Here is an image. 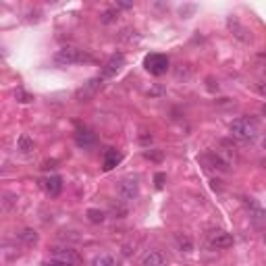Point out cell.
Listing matches in <instances>:
<instances>
[{
	"label": "cell",
	"mask_w": 266,
	"mask_h": 266,
	"mask_svg": "<svg viewBox=\"0 0 266 266\" xmlns=\"http://www.w3.org/2000/svg\"><path fill=\"white\" fill-rule=\"evenodd\" d=\"M94 58L85 52L81 48L75 46H65L60 48L58 52L54 54V62L58 67H71V65H81V62H92Z\"/></svg>",
	"instance_id": "cell-1"
},
{
	"label": "cell",
	"mask_w": 266,
	"mask_h": 266,
	"mask_svg": "<svg viewBox=\"0 0 266 266\" xmlns=\"http://www.w3.org/2000/svg\"><path fill=\"white\" fill-rule=\"evenodd\" d=\"M125 67V54L123 52H115L106 62H104V67L102 71H100V77L102 79H110V77H115V75Z\"/></svg>",
	"instance_id": "cell-6"
},
{
	"label": "cell",
	"mask_w": 266,
	"mask_h": 266,
	"mask_svg": "<svg viewBox=\"0 0 266 266\" xmlns=\"http://www.w3.org/2000/svg\"><path fill=\"white\" fill-rule=\"evenodd\" d=\"M102 77H100V75H98V77H94V79H90V81H87L83 87H81V90L77 92V100H79V102H87V100H90L98 90H100V87H102Z\"/></svg>",
	"instance_id": "cell-8"
},
{
	"label": "cell",
	"mask_w": 266,
	"mask_h": 266,
	"mask_svg": "<svg viewBox=\"0 0 266 266\" xmlns=\"http://www.w3.org/2000/svg\"><path fill=\"white\" fill-rule=\"evenodd\" d=\"M264 242H266V237H264Z\"/></svg>",
	"instance_id": "cell-31"
},
{
	"label": "cell",
	"mask_w": 266,
	"mask_h": 266,
	"mask_svg": "<svg viewBox=\"0 0 266 266\" xmlns=\"http://www.w3.org/2000/svg\"><path fill=\"white\" fill-rule=\"evenodd\" d=\"M42 266H62V264L56 260H48V262H42Z\"/></svg>",
	"instance_id": "cell-28"
},
{
	"label": "cell",
	"mask_w": 266,
	"mask_h": 266,
	"mask_svg": "<svg viewBox=\"0 0 266 266\" xmlns=\"http://www.w3.org/2000/svg\"><path fill=\"white\" fill-rule=\"evenodd\" d=\"M85 214H87V221H90L92 225H100V223H104V219H106V214L102 210H98V208H90Z\"/></svg>",
	"instance_id": "cell-19"
},
{
	"label": "cell",
	"mask_w": 266,
	"mask_h": 266,
	"mask_svg": "<svg viewBox=\"0 0 266 266\" xmlns=\"http://www.w3.org/2000/svg\"><path fill=\"white\" fill-rule=\"evenodd\" d=\"M233 235L231 233H227L223 229H217V231H212L208 235V244L210 248H217V250H227V248H231L233 246Z\"/></svg>",
	"instance_id": "cell-7"
},
{
	"label": "cell",
	"mask_w": 266,
	"mask_h": 266,
	"mask_svg": "<svg viewBox=\"0 0 266 266\" xmlns=\"http://www.w3.org/2000/svg\"><path fill=\"white\" fill-rule=\"evenodd\" d=\"M229 131H231L233 137L250 142V139H254L258 135V121L252 119V117H239V119L231 121Z\"/></svg>",
	"instance_id": "cell-2"
},
{
	"label": "cell",
	"mask_w": 266,
	"mask_h": 266,
	"mask_svg": "<svg viewBox=\"0 0 266 266\" xmlns=\"http://www.w3.org/2000/svg\"><path fill=\"white\" fill-rule=\"evenodd\" d=\"M244 206L248 208L250 217L254 219V223H256V225H262V223L266 221V212L258 206V202H256V200H252V198H244Z\"/></svg>",
	"instance_id": "cell-10"
},
{
	"label": "cell",
	"mask_w": 266,
	"mask_h": 266,
	"mask_svg": "<svg viewBox=\"0 0 266 266\" xmlns=\"http://www.w3.org/2000/svg\"><path fill=\"white\" fill-rule=\"evenodd\" d=\"M173 239H175V246L179 248L181 252H185V254L194 252V242H192V237H189L187 233H175Z\"/></svg>",
	"instance_id": "cell-15"
},
{
	"label": "cell",
	"mask_w": 266,
	"mask_h": 266,
	"mask_svg": "<svg viewBox=\"0 0 266 266\" xmlns=\"http://www.w3.org/2000/svg\"><path fill=\"white\" fill-rule=\"evenodd\" d=\"M256 90H258L262 96H266V83H264V81H258V83H256Z\"/></svg>",
	"instance_id": "cell-26"
},
{
	"label": "cell",
	"mask_w": 266,
	"mask_h": 266,
	"mask_svg": "<svg viewBox=\"0 0 266 266\" xmlns=\"http://www.w3.org/2000/svg\"><path fill=\"white\" fill-rule=\"evenodd\" d=\"M19 239H21L23 244H27V246H35L37 239H40V235H37L35 229H23V231L19 233Z\"/></svg>",
	"instance_id": "cell-17"
},
{
	"label": "cell",
	"mask_w": 266,
	"mask_h": 266,
	"mask_svg": "<svg viewBox=\"0 0 266 266\" xmlns=\"http://www.w3.org/2000/svg\"><path fill=\"white\" fill-rule=\"evenodd\" d=\"M146 158H152V160H160V154H154V152H146Z\"/></svg>",
	"instance_id": "cell-27"
},
{
	"label": "cell",
	"mask_w": 266,
	"mask_h": 266,
	"mask_svg": "<svg viewBox=\"0 0 266 266\" xmlns=\"http://www.w3.org/2000/svg\"><path fill=\"white\" fill-rule=\"evenodd\" d=\"M189 73H192V71H189V69L183 71V65H179V69H177V77H185V79H187V77H189Z\"/></svg>",
	"instance_id": "cell-25"
},
{
	"label": "cell",
	"mask_w": 266,
	"mask_h": 266,
	"mask_svg": "<svg viewBox=\"0 0 266 266\" xmlns=\"http://www.w3.org/2000/svg\"><path fill=\"white\" fill-rule=\"evenodd\" d=\"M262 115H264V117H266V104H264V106H262Z\"/></svg>",
	"instance_id": "cell-29"
},
{
	"label": "cell",
	"mask_w": 266,
	"mask_h": 266,
	"mask_svg": "<svg viewBox=\"0 0 266 266\" xmlns=\"http://www.w3.org/2000/svg\"><path fill=\"white\" fill-rule=\"evenodd\" d=\"M227 25H229V29L233 31V35L237 37V40L242 42H250V35H248V29L244 27L242 23H239L235 17H229V21H227Z\"/></svg>",
	"instance_id": "cell-14"
},
{
	"label": "cell",
	"mask_w": 266,
	"mask_h": 266,
	"mask_svg": "<svg viewBox=\"0 0 266 266\" xmlns=\"http://www.w3.org/2000/svg\"><path fill=\"white\" fill-rule=\"evenodd\" d=\"M50 260H56L62 266H77V264H81V256L73 248H52V252H50Z\"/></svg>",
	"instance_id": "cell-4"
},
{
	"label": "cell",
	"mask_w": 266,
	"mask_h": 266,
	"mask_svg": "<svg viewBox=\"0 0 266 266\" xmlns=\"http://www.w3.org/2000/svg\"><path fill=\"white\" fill-rule=\"evenodd\" d=\"M75 142H77L79 148L87 150V148L96 146V135L92 131H87V129H77V133H75Z\"/></svg>",
	"instance_id": "cell-13"
},
{
	"label": "cell",
	"mask_w": 266,
	"mask_h": 266,
	"mask_svg": "<svg viewBox=\"0 0 266 266\" xmlns=\"http://www.w3.org/2000/svg\"><path fill=\"white\" fill-rule=\"evenodd\" d=\"M117 194L119 198L127 204V202H133L139 196V183H137V177H125L121 179L119 187H117Z\"/></svg>",
	"instance_id": "cell-5"
},
{
	"label": "cell",
	"mask_w": 266,
	"mask_h": 266,
	"mask_svg": "<svg viewBox=\"0 0 266 266\" xmlns=\"http://www.w3.org/2000/svg\"><path fill=\"white\" fill-rule=\"evenodd\" d=\"M262 146H264V150H266V137H264V139H262Z\"/></svg>",
	"instance_id": "cell-30"
},
{
	"label": "cell",
	"mask_w": 266,
	"mask_h": 266,
	"mask_svg": "<svg viewBox=\"0 0 266 266\" xmlns=\"http://www.w3.org/2000/svg\"><path fill=\"white\" fill-rule=\"evenodd\" d=\"M117 19H119V8H108V10H104L102 15H100V23H104V25L115 23Z\"/></svg>",
	"instance_id": "cell-22"
},
{
	"label": "cell",
	"mask_w": 266,
	"mask_h": 266,
	"mask_svg": "<svg viewBox=\"0 0 266 266\" xmlns=\"http://www.w3.org/2000/svg\"><path fill=\"white\" fill-rule=\"evenodd\" d=\"M110 212H112V217H115V219H123V217H127V206H125L123 200H119L117 204L112 202V204H110Z\"/></svg>",
	"instance_id": "cell-18"
},
{
	"label": "cell",
	"mask_w": 266,
	"mask_h": 266,
	"mask_svg": "<svg viewBox=\"0 0 266 266\" xmlns=\"http://www.w3.org/2000/svg\"><path fill=\"white\" fill-rule=\"evenodd\" d=\"M164 179H167V175H164V173H156L154 181H156V187H158V189H162V185H164Z\"/></svg>",
	"instance_id": "cell-24"
},
{
	"label": "cell",
	"mask_w": 266,
	"mask_h": 266,
	"mask_svg": "<svg viewBox=\"0 0 266 266\" xmlns=\"http://www.w3.org/2000/svg\"><path fill=\"white\" fill-rule=\"evenodd\" d=\"M202 160L208 162V169H219V171H227V162L217 156V154H206V156H202Z\"/></svg>",
	"instance_id": "cell-16"
},
{
	"label": "cell",
	"mask_w": 266,
	"mask_h": 266,
	"mask_svg": "<svg viewBox=\"0 0 266 266\" xmlns=\"http://www.w3.org/2000/svg\"><path fill=\"white\" fill-rule=\"evenodd\" d=\"M121 160H123V154L117 148H106L104 154H102V169L104 171H112Z\"/></svg>",
	"instance_id": "cell-9"
},
{
	"label": "cell",
	"mask_w": 266,
	"mask_h": 266,
	"mask_svg": "<svg viewBox=\"0 0 266 266\" xmlns=\"http://www.w3.org/2000/svg\"><path fill=\"white\" fill-rule=\"evenodd\" d=\"M144 67L150 75H164L169 71V58L164 56V54H158V52H152L144 58Z\"/></svg>",
	"instance_id": "cell-3"
},
{
	"label": "cell",
	"mask_w": 266,
	"mask_h": 266,
	"mask_svg": "<svg viewBox=\"0 0 266 266\" xmlns=\"http://www.w3.org/2000/svg\"><path fill=\"white\" fill-rule=\"evenodd\" d=\"M90 266H119V262H117V258H112V256H96L90 262Z\"/></svg>",
	"instance_id": "cell-20"
},
{
	"label": "cell",
	"mask_w": 266,
	"mask_h": 266,
	"mask_svg": "<svg viewBox=\"0 0 266 266\" xmlns=\"http://www.w3.org/2000/svg\"><path fill=\"white\" fill-rule=\"evenodd\" d=\"M167 264H169V260L160 250H152L142 258V266H167Z\"/></svg>",
	"instance_id": "cell-12"
},
{
	"label": "cell",
	"mask_w": 266,
	"mask_h": 266,
	"mask_svg": "<svg viewBox=\"0 0 266 266\" xmlns=\"http://www.w3.org/2000/svg\"><path fill=\"white\" fill-rule=\"evenodd\" d=\"M17 148H19L21 152H29V150H33V139H31L27 133L19 135V139H17Z\"/></svg>",
	"instance_id": "cell-21"
},
{
	"label": "cell",
	"mask_w": 266,
	"mask_h": 266,
	"mask_svg": "<svg viewBox=\"0 0 266 266\" xmlns=\"http://www.w3.org/2000/svg\"><path fill=\"white\" fill-rule=\"evenodd\" d=\"M42 187H44V192L48 196H58L62 192V177H58V175L46 177V179L42 181Z\"/></svg>",
	"instance_id": "cell-11"
},
{
	"label": "cell",
	"mask_w": 266,
	"mask_h": 266,
	"mask_svg": "<svg viewBox=\"0 0 266 266\" xmlns=\"http://www.w3.org/2000/svg\"><path fill=\"white\" fill-rule=\"evenodd\" d=\"M15 96H17L19 102H23V104H27V102H31V100H33L27 92H23V90H17V92H15Z\"/></svg>",
	"instance_id": "cell-23"
}]
</instances>
